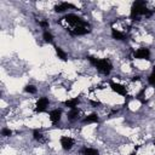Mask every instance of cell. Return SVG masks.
<instances>
[{
  "label": "cell",
  "instance_id": "1",
  "mask_svg": "<svg viewBox=\"0 0 155 155\" xmlns=\"http://www.w3.org/2000/svg\"><path fill=\"white\" fill-rule=\"evenodd\" d=\"M58 23L63 25L71 35H85L91 31L90 24L74 13L65 15L63 18H61V21H58Z\"/></svg>",
  "mask_w": 155,
  "mask_h": 155
},
{
  "label": "cell",
  "instance_id": "2",
  "mask_svg": "<svg viewBox=\"0 0 155 155\" xmlns=\"http://www.w3.org/2000/svg\"><path fill=\"white\" fill-rule=\"evenodd\" d=\"M154 13V10H148L147 8V1H134L132 7H131V18L132 19H138L139 16H145L147 18L150 17Z\"/></svg>",
  "mask_w": 155,
  "mask_h": 155
},
{
  "label": "cell",
  "instance_id": "3",
  "mask_svg": "<svg viewBox=\"0 0 155 155\" xmlns=\"http://www.w3.org/2000/svg\"><path fill=\"white\" fill-rule=\"evenodd\" d=\"M86 58L90 61V63H91L93 67H96V68L98 69V71H101V73L104 74V75H109L110 71L113 70V64H111V62H110L109 59H107V58L98 59V58H96V57H93V56H87Z\"/></svg>",
  "mask_w": 155,
  "mask_h": 155
},
{
  "label": "cell",
  "instance_id": "4",
  "mask_svg": "<svg viewBox=\"0 0 155 155\" xmlns=\"http://www.w3.org/2000/svg\"><path fill=\"white\" fill-rule=\"evenodd\" d=\"M48 104H50V101H48L47 97H40L38 99L36 104H35V109H34L35 113H44V111H46Z\"/></svg>",
  "mask_w": 155,
  "mask_h": 155
},
{
  "label": "cell",
  "instance_id": "5",
  "mask_svg": "<svg viewBox=\"0 0 155 155\" xmlns=\"http://www.w3.org/2000/svg\"><path fill=\"white\" fill-rule=\"evenodd\" d=\"M133 57L137 58V59H149V57H150V51H149V48H147V47H140V48H138V50L133 53Z\"/></svg>",
  "mask_w": 155,
  "mask_h": 155
},
{
  "label": "cell",
  "instance_id": "6",
  "mask_svg": "<svg viewBox=\"0 0 155 155\" xmlns=\"http://www.w3.org/2000/svg\"><path fill=\"white\" fill-rule=\"evenodd\" d=\"M109 86H110V88L114 91V92H116L117 94H121V96H126V87L124 86V85H121V84H117V82H114V81H110L109 82Z\"/></svg>",
  "mask_w": 155,
  "mask_h": 155
},
{
  "label": "cell",
  "instance_id": "7",
  "mask_svg": "<svg viewBox=\"0 0 155 155\" xmlns=\"http://www.w3.org/2000/svg\"><path fill=\"white\" fill-rule=\"evenodd\" d=\"M59 142H61V145H62V148L64 150H70L73 148V145H74V139L70 138V137H68V136L61 137V140Z\"/></svg>",
  "mask_w": 155,
  "mask_h": 155
},
{
  "label": "cell",
  "instance_id": "8",
  "mask_svg": "<svg viewBox=\"0 0 155 155\" xmlns=\"http://www.w3.org/2000/svg\"><path fill=\"white\" fill-rule=\"evenodd\" d=\"M69 8H75V6L73 4H69V2H61V4H58V5L54 6V11L58 12V13L65 12Z\"/></svg>",
  "mask_w": 155,
  "mask_h": 155
},
{
  "label": "cell",
  "instance_id": "9",
  "mask_svg": "<svg viewBox=\"0 0 155 155\" xmlns=\"http://www.w3.org/2000/svg\"><path fill=\"white\" fill-rule=\"evenodd\" d=\"M48 116H50V120H51V122H52V124H57V122L61 120L62 110H61V109H53V110H51V111H50Z\"/></svg>",
  "mask_w": 155,
  "mask_h": 155
},
{
  "label": "cell",
  "instance_id": "10",
  "mask_svg": "<svg viewBox=\"0 0 155 155\" xmlns=\"http://www.w3.org/2000/svg\"><path fill=\"white\" fill-rule=\"evenodd\" d=\"M79 115H80V110L78 108H74V109L69 110V113L67 114V117L69 121H75V120H78Z\"/></svg>",
  "mask_w": 155,
  "mask_h": 155
},
{
  "label": "cell",
  "instance_id": "11",
  "mask_svg": "<svg viewBox=\"0 0 155 155\" xmlns=\"http://www.w3.org/2000/svg\"><path fill=\"white\" fill-rule=\"evenodd\" d=\"M98 121H99V117H98V115L94 114V113L87 115V116L82 120L84 124H96V122H98Z\"/></svg>",
  "mask_w": 155,
  "mask_h": 155
},
{
  "label": "cell",
  "instance_id": "12",
  "mask_svg": "<svg viewBox=\"0 0 155 155\" xmlns=\"http://www.w3.org/2000/svg\"><path fill=\"white\" fill-rule=\"evenodd\" d=\"M79 103H80V99H79V98H71V99L65 101V102H64V105L68 107V108H70V109H74V108L78 107Z\"/></svg>",
  "mask_w": 155,
  "mask_h": 155
},
{
  "label": "cell",
  "instance_id": "13",
  "mask_svg": "<svg viewBox=\"0 0 155 155\" xmlns=\"http://www.w3.org/2000/svg\"><path fill=\"white\" fill-rule=\"evenodd\" d=\"M54 50H56V54H57V57L59 58V59H62L63 62H65L67 59H68V56H67V53L59 47V46H54Z\"/></svg>",
  "mask_w": 155,
  "mask_h": 155
},
{
  "label": "cell",
  "instance_id": "14",
  "mask_svg": "<svg viewBox=\"0 0 155 155\" xmlns=\"http://www.w3.org/2000/svg\"><path fill=\"white\" fill-rule=\"evenodd\" d=\"M111 38L115 40H125V34L117 29H111Z\"/></svg>",
  "mask_w": 155,
  "mask_h": 155
},
{
  "label": "cell",
  "instance_id": "15",
  "mask_svg": "<svg viewBox=\"0 0 155 155\" xmlns=\"http://www.w3.org/2000/svg\"><path fill=\"white\" fill-rule=\"evenodd\" d=\"M81 154L82 155H98L99 153L97 149H93V148H82Z\"/></svg>",
  "mask_w": 155,
  "mask_h": 155
},
{
  "label": "cell",
  "instance_id": "16",
  "mask_svg": "<svg viewBox=\"0 0 155 155\" xmlns=\"http://www.w3.org/2000/svg\"><path fill=\"white\" fill-rule=\"evenodd\" d=\"M33 137H34V139L38 140V142H42V140H44V134H42V132L39 131V130H34V131H33Z\"/></svg>",
  "mask_w": 155,
  "mask_h": 155
},
{
  "label": "cell",
  "instance_id": "17",
  "mask_svg": "<svg viewBox=\"0 0 155 155\" xmlns=\"http://www.w3.org/2000/svg\"><path fill=\"white\" fill-rule=\"evenodd\" d=\"M42 39H44L46 42H52V41H53V35H52L48 30H45L44 34H42Z\"/></svg>",
  "mask_w": 155,
  "mask_h": 155
},
{
  "label": "cell",
  "instance_id": "18",
  "mask_svg": "<svg viewBox=\"0 0 155 155\" xmlns=\"http://www.w3.org/2000/svg\"><path fill=\"white\" fill-rule=\"evenodd\" d=\"M24 91L27 92V93H30V94H34V93H36V87L34 86V85H27L25 87H24Z\"/></svg>",
  "mask_w": 155,
  "mask_h": 155
},
{
  "label": "cell",
  "instance_id": "19",
  "mask_svg": "<svg viewBox=\"0 0 155 155\" xmlns=\"http://www.w3.org/2000/svg\"><path fill=\"white\" fill-rule=\"evenodd\" d=\"M1 136H4V137H10V136H12V131H11L10 128L4 127V128L1 130Z\"/></svg>",
  "mask_w": 155,
  "mask_h": 155
},
{
  "label": "cell",
  "instance_id": "20",
  "mask_svg": "<svg viewBox=\"0 0 155 155\" xmlns=\"http://www.w3.org/2000/svg\"><path fill=\"white\" fill-rule=\"evenodd\" d=\"M148 82L153 86H155V71H153L149 76H148Z\"/></svg>",
  "mask_w": 155,
  "mask_h": 155
},
{
  "label": "cell",
  "instance_id": "21",
  "mask_svg": "<svg viewBox=\"0 0 155 155\" xmlns=\"http://www.w3.org/2000/svg\"><path fill=\"white\" fill-rule=\"evenodd\" d=\"M39 25H40L41 28H48L50 24H48L47 21H40V22H39Z\"/></svg>",
  "mask_w": 155,
  "mask_h": 155
},
{
  "label": "cell",
  "instance_id": "22",
  "mask_svg": "<svg viewBox=\"0 0 155 155\" xmlns=\"http://www.w3.org/2000/svg\"><path fill=\"white\" fill-rule=\"evenodd\" d=\"M90 103H91V104H92L93 107H97V105H101V103H99V102H97V101H91Z\"/></svg>",
  "mask_w": 155,
  "mask_h": 155
},
{
  "label": "cell",
  "instance_id": "23",
  "mask_svg": "<svg viewBox=\"0 0 155 155\" xmlns=\"http://www.w3.org/2000/svg\"><path fill=\"white\" fill-rule=\"evenodd\" d=\"M138 80H140V76L139 75H136V76L132 78V81H138Z\"/></svg>",
  "mask_w": 155,
  "mask_h": 155
},
{
  "label": "cell",
  "instance_id": "24",
  "mask_svg": "<svg viewBox=\"0 0 155 155\" xmlns=\"http://www.w3.org/2000/svg\"><path fill=\"white\" fill-rule=\"evenodd\" d=\"M153 71H155V65H154V67H153Z\"/></svg>",
  "mask_w": 155,
  "mask_h": 155
},
{
  "label": "cell",
  "instance_id": "25",
  "mask_svg": "<svg viewBox=\"0 0 155 155\" xmlns=\"http://www.w3.org/2000/svg\"><path fill=\"white\" fill-rule=\"evenodd\" d=\"M154 145H155V140H154Z\"/></svg>",
  "mask_w": 155,
  "mask_h": 155
}]
</instances>
